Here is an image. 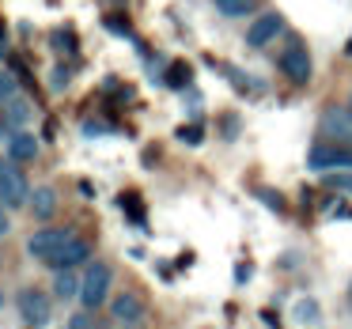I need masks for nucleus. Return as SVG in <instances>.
Here are the masks:
<instances>
[{"mask_svg": "<svg viewBox=\"0 0 352 329\" xmlns=\"http://www.w3.org/2000/svg\"><path fill=\"white\" fill-rule=\"evenodd\" d=\"M239 133V117H228V122H223V137H235Z\"/></svg>", "mask_w": 352, "mask_h": 329, "instance_id": "28", "label": "nucleus"}, {"mask_svg": "<svg viewBox=\"0 0 352 329\" xmlns=\"http://www.w3.org/2000/svg\"><path fill=\"white\" fill-rule=\"evenodd\" d=\"M0 306H4V295H0Z\"/></svg>", "mask_w": 352, "mask_h": 329, "instance_id": "32", "label": "nucleus"}, {"mask_svg": "<svg viewBox=\"0 0 352 329\" xmlns=\"http://www.w3.org/2000/svg\"><path fill=\"white\" fill-rule=\"evenodd\" d=\"M107 31H118L122 38H129V23L122 16H107Z\"/></svg>", "mask_w": 352, "mask_h": 329, "instance_id": "25", "label": "nucleus"}, {"mask_svg": "<svg viewBox=\"0 0 352 329\" xmlns=\"http://www.w3.org/2000/svg\"><path fill=\"white\" fill-rule=\"evenodd\" d=\"M87 261H91V242L72 238L69 246H61V250L46 261V269H54V273H69V269H80V265H87Z\"/></svg>", "mask_w": 352, "mask_h": 329, "instance_id": "8", "label": "nucleus"}, {"mask_svg": "<svg viewBox=\"0 0 352 329\" xmlns=\"http://www.w3.org/2000/svg\"><path fill=\"white\" fill-rule=\"evenodd\" d=\"M12 95H19V91H16V80H12L8 72H0V106H4Z\"/></svg>", "mask_w": 352, "mask_h": 329, "instance_id": "24", "label": "nucleus"}, {"mask_svg": "<svg viewBox=\"0 0 352 329\" xmlns=\"http://www.w3.org/2000/svg\"><path fill=\"white\" fill-rule=\"evenodd\" d=\"M69 329H95V321H91V314H72V318H69Z\"/></svg>", "mask_w": 352, "mask_h": 329, "instance_id": "26", "label": "nucleus"}, {"mask_svg": "<svg viewBox=\"0 0 352 329\" xmlns=\"http://www.w3.org/2000/svg\"><path fill=\"white\" fill-rule=\"evenodd\" d=\"M307 167L314 174H333V170H352V148L341 144H314L307 155Z\"/></svg>", "mask_w": 352, "mask_h": 329, "instance_id": "4", "label": "nucleus"}, {"mask_svg": "<svg viewBox=\"0 0 352 329\" xmlns=\"http://www.w3.org/2000/svg\"><path fill=\"white\" fill-rule=\"evenodd\" d=\"M292 314H296V318L303 321V326H311V321H318V314H322V310H318V303H314V299H299Z\"/></svg>", "mask_w": 352, "mask_h": 329, "instance_id": "19", "label": "nucleus"}, {"mask_svg": "<svg viewBox=\"0 0 352 329\" xmlns=\"http://www.w3.org/2000/svg\"><path fill=\"white\" fill-rule=\"evenodd\" d=\"M349 114H352V95H349Z\"/></svg>", "mask_w": 352, "mask_h": 329, "instance_id": "31", "label": "nucleus"}, {"mask_svg": "<svg viewBox=\"0 0 352 329\" xmlns=\"http://www.w3.org/2000/svg\"><path fill=\"white\" fill-rule=\"evenodd\" d=\"M178 140H182V144H190V148H197L201 140H205V129H201V125H182V129L175 133Z\"/></svg>", "mask_w": 352, "mask_h": 329, "instance_id": "21", "label": "nucleus"}, {"mask_svg": "<svg viewBox=\"0 0 352 329\" xmlns=\"http://www.w3.org/2000/svg\"><path fill=\"white\" fill-rule=\"evenodd\" d=\"M110 299V269L102 261H87L84 276H80V303L84 310H95Z\"/></svg>", "mask_w": 352, "mask_h": 329, "instance_id": "1", "label": "nucleus"}, {"mask_svg": "<svg viewBox=\"0 0 352 329\" xmlns=\"http://www.w3.org/2000/svg\"><path fill=\"white\" fill-rule=\"evenodd\" d=\"M280 69L292 84H307L311 80V54H307V46L299 38H292L288 49L280 54Z\"/></svg>", "mask_w": 352, "mask_h": 329, "instance_id": "7", "label": "nucleus"}, {"mask_svg": "<svg viewBox=\"0 0 352 329\" xmlns=\"http://www.w3.org/2000/svg\"><path fill=\"white\" fill-rule=\"evenodd\" d=\"M110 314H114L118 321H140V299L133 295V291L114 295V299H110Z\"/></svg>", "mask_w": 352, "mask_h": 329, "instance_id": "13", "label": "nucleus"}, {"mask_svg": "<svg viewBox=\"0 0 352 329\" xmlns=\"http://www.w3.org/2000/svg\"><path fill=\"white\" fill-rule=\"evenodd\" d=\"M16 306H19V318H23L31 329H46V326H50L54 303H50L46 291H38V288H23V291L16 295Z\"/></svg>", "mask_w": 352, "mask_h": 329, "instance_id": "3", "label": "nucleus"}, {"mask_svg": "<svg viewBox=\"0 0 352 329\" xmlns=\"http://www.w3.org/2000/svg\"><path fill=\"white\" fill-rule=\"evenodd\" d=\"M284 31H288V19H284L280 12H261V16L250 23V31H246V46L261 49V46H269L273 38H280Z\"/></svg>", "mask_w": 352, "mask_h": 329, "instance_id": "6", "label": "nucleus"}, {"mask_svg": "<svg viewBox=\"0 0 352 329\" xmlns=\"http://www.w3.org/2000/svg\"><path fill=\"white\" fill-rule=\"evenodd\" d=\"M190 76H193L190 65H182V61H175V65L167 69V84L175 87V91H186V87H190Z\"/></svg>", "mask_w": 352, "mask_h": 329, "instance_id": "18", "label": "nucleus"}, {"mask_svg": "<svg viewBox=\"0 0 352 329\" xmlns=\"http://www.w3.org/2000/svg\"><path fill=\"white\" fill-rule=\"evenodd\" d=\"M322 185L337 193H349L352 197V170H333V174H322Z\"/></svg>", "mask_w": 352, "mask_h": 329, "instance_id": "17", "label": "nucleus"}, {"mask_svg": "<svg viewBox=\"0 0 352 329\" xmlns=\"http://www.w3.org/2000/svg\"><path fill=\"white\" fill-rule=\"evenodd\" d=\"M223 76H228L231 84H235L239 91L246 95V99H258V95L265 91V84H261V80H254V76H246L243 69H231V65H228V69H223Z\"/></svg>", "mask_w": 352, "mask_h": 329, "instance_id": "14", "label": "nucleus"}, {"mask_svg": "<svg viewBox=\"0 0 352 329\" xmlns=\"http://www.w3.org/2000/svg\"><path fill=\"white\" fill-rule=\"evenodd\" d=\"M0 205H4V201H0Z\"/></svg>", "mask_w": 352, "mask_h": 329, "instance_id": "33", "label": "nucleus"}, {"mask_svg": "<svg viewBox=\"0 0 352 329\" xmlns=\"http://www.w3.org/2000/svg\"><path fill=\"white\" fill-rule=\"evenodd\" d=\"M27 205H31L34 220H50V216L57 212V193L50 190V185H38V190L31 193V201H27Z\"/></svg>", "mask_w": 352, "mask_h": 329, "instance_id": "12", "label": "nucleus"}, {"mask_svg": "<svg viewBox=\"0 0 352 329\" xmlns=\"http://www.w3.org/2000/svg\"><path fill=\"white\" fill-rule=\"evenodd\" d=\"M50 42H54V49H61V54H76V49H80V42L76 38H72V31H57L54 34V38H50Z\"/></svg>", "mask_w": 352, "mask_h": 329, "instance_id": "20", "label": "nucleus"}, {"mask_svg": "<svg viewBox=\"0 0 352 329\" xmlns=\"http://www.w3.org/2000/svg\"><path fill=\"white\" fill-rule=\"evenodd\" d=\"M254 193H258V201H265V205L273 208V212H284V197H280V193L265 190V185H261V190H254Z\"/></svg>", "mask_w": 352, "mask_h": 329, "instance_id": "22", "label": "nucleus"}, {"mask_svg": "<svg viewBox=\"0 0 352 329\" xmlns=\"http://www.w3.org/2000/svg\"><path fill=\"white\" fill-rule=\"evenodd\" d=\"M349 310H352V280H349Z\"/></svg>", "mask_w": 352, "mask_h": 329, "instance_id": "30", "label": "nucleus"}, {"mask_svg": "<svg viewBox=\"0 0 352 329\" xmlns=\"http://www.w3.org/2000/svg\"><path fill=\"white\" fill-rule=\"evenodd\" d=\"M12 231V220H8V208L0 205V235H8Z\"/></svg>", "mask_w": 352, "mask_h": 329, "instance_id": "27", "label": "nucleus"}, {"mask_svg": "<svg viewBox=\"0 0 352 329\" xmlns=\"http://www.w3.org/2000/svg\"><path fill=\"white\" fill-rule=\"evenodd\" d=\"M31 117H34V106L27 102V95H12V99L4 102V129L19 133Z\"/></svg>", "mask_w": 352, "mask_h": 329, "instance_id": "10", "label": "nucleus"}, {"mask_svg": "<svg viewBox=\"0 0 352 329\" xmlns=\"http://www.w3.org/2000/svg\"><path fill=\"white\" fill-rule=\"evenodd\" d=\"M72 238H76V235H72L69 227H42V231H34V235H31L27 250H31V258H38L42 265H46V261L54 258V253L61 250V246H69Z\"/></svg>", "mask_w": 352, "mask_h": 329, "instance_id": "5", "label": "nucleus"}, {"mask_svg": "<svg viewBox=\"0 0 352 329\" xmlns=\"http://www.w3.org/2000/svg\"><path fill=\"white\" fill-rule=\"evenodd\" d=\"M0 201H4V208H23L31 201V185H27L19 163L12 159H0Z\"/></svg>", "mask_w": 352, "mask_h": 329, "instance_id": "2", "label": "nucleus"}, {"mask_svg": "<svg viewBox=\"0 0 352 329\" xmlns=\"http://www.w3.org/2000/svg\"><path fill=\"white\" fill-rule=\"evenodd\" d=\"M344 54H349V57H352V38H349V42H344Z\"/></svg>", "mask_w": 352, "mask_h": 329, "instance_id": "29", "label": "nucleus"}, {"mask_svg": "<svg viewBox=\"0 0 352 329\" xmlns=\"http://www.w3.org/2000/svg\"><path fill=\"white\" fill-rule=\"evenodd\" d=\"M34 155H38V140H34L31 133H23V129L12 133L8 137V159L12 163H31Z\"/></svg>", "mask_w": 352, "mask_h": 329, "instance_id": "11", "label": "nucleus"}, {"mask_svg": "<svg viewBox=\"0 0 352 329\" xmlns=\"http://www.w3.org/2000/svg\"><path fill=\"white\" fill-rule=\"evenodd\" d=\"M122 208L129 212V220H140V216H144V208H140L137 193H122Z\"/></svg>", "mask_w": 352, "mask_h": 329, "instance_id": "23", "label": "nucleus"}, {"mask_svg": "<svg viewBox=\"0 0 352 329\" xmlns=\"http://www.w3.org/2000/svg\"><path fill=\"white\" fill-rule=\"evenodd\" d=\"M322 137L326 140H333V144H341V148H352V114L349 110H326L322 114Z\"/></svg>", "mask_w": 352, "mask_h": 329, "instance_id": "9", "label": "nucleus"}, {"mask_svg": "<svg viewBox=\"0 0 352 329\" xmlns=\"http://www.w3.org/2000/svg\"><path fill=\"white\" fill-rule=\"evenodd\" d=\"M54 295H57V299H76V295H80V276L72 273V269H69V273H57Z\"/></svg>", "mask_w": 352, "mask_h": 329, "instance_id": "16", "label": "nucleus"}, {"mask_svg": "<svg viewBox=\"0 0 352 329\" xmlns=\"http://www.w3.org/2000/svg\"><path fill=\"white\" fill-rule=\"evenodd\" d=\"M212 4H216V12L228 16V19H243V16H250V12L261 8V0H212Z\"/></svg>", "mask_w": 352, "mask_h": 329, "instance_id": "15", "label": "nucleus"}]
</instances>
